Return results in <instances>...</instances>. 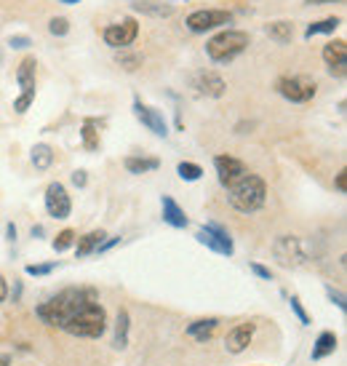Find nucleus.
<instances>
[{"label":"nucleus","mask_w":347,"mask_h":366,"mask_svg":"<svg viewBox=\"0 0 347 366\" xmlns=\"http://www.w3.org/2000/svg\"><path fill=\"white\" fill-rule=\"evenodd\" d=\"M37 318L49 326H59L72 337L96 340L107 329V313L94 289H65L37 308Z\"/></svg>","instance_id":"nucleus-1"},{"label":"nucleus","mask_w":347,"mask_h":366,"mask_svg":"<svg viewBox=\"0 0 347 366\" xmlns=\"http://www.w3.org/2000/svg\"><path fill=\"white\" fill-rule=\"evenodd\" d=\"M230 203H232V209H238L241 214H254V211H260L264 206V201H267V185H264V179L257 174H243L238 182H232L230 188Z\"/></svg>","instance_id":"nucleus-2"},{"label":"nucleus","mask_w":347,"mask_h":366,"mask_svg":"<svg viewBox=\"0 0 347 366\" xmlns=\"http://www.w3.org/2000/svg\"><path fill=\"white\" fill-rule=\"evenodd\" d=\"M246 49H248V33H243V30H222L219 35H214L206 43V53L217 65L232 62Z\"/></svg>","instance_id":"nucleus-3"},{"label":"nucleus","mask_w":347,"mask_h":366,"mask_svg":"<svg viewBox=\"0 0 347 366\" xmlns=\"http://www.w3.org/2000/svg\"><path fill=\"white\" fill-rule=\"evenodd\" d=\"M273 257L283 267H302L307 262V251L296 235H278L276 244H273Z\"/></svg>","instance_id":"nucleus-4"},{"label":"nucleus","mask_w":347,"mask_h":366,"mask_svg":"<svg viewBox=\"0 0 347 366\" xmlns=\"http://www.w3.org/2000/svg\"><path fill=\"white\" fill-rule=\"evenodd\" d=\"M35 67H37L35 56H24V59L19 62L17 81H19L22 94L14 99V110H17V113H27V107L33 105V99H35Z\"/></svg>","instance_id":"nucleus-5"},{"label":"nucleus","mask_w":347,"mask_h":366,"mask_svg":"<svg viewBox=\"0 0 347 366\" xmlns=\"http://www.w3.org/2000/svg\"><path fill=\"white\" fill-rule=\"evenodd\" d=\"M315 91H318V86L312 81H307V78H299V75H283L278 81V94L286 97L289 102H296V105L310 102L315 97Z\"/></svg>","instance_id":"nucleus-6"},{"label":"nucleus","mask_w":347,"mask_h":366,"mask_svg":"<svg viewBox=\"0 0 347 366\" xmlns=\"http://www.w3.org/2000/svg\"><path fill=\"white\" fill-rule=\"evenodd\" d=\"M195 238H198V244L208 246L211 251H217V254H222V257H232V251H235L230 233H227L222 225H214V222L201 227V230L195 233Z\"/></svg>","instance_id":"nucleus-7"},{"label":"nucleus","mask_w":347,"mask_h":366,"mask_svg":"<svg viewBox=\"0 0 347 366\" xmlns=\"http://www.w3.org/2000/svg\"><path fill=\"white\" fill-rule=\"evenodd\" d=\"M232 14L230 11H219V8H201V11H192L187 17V27L192 33H208V30H217L222 24H230Z\"/></svg>","instance_id":"nucleus-8"},{"label":"nucleus","mask_w":347,"mask_h":366,"mask_svg":"<svg viewBox=\"0 0 347 366\" xmlns=\"http://www.w3.org/2000/svg\"><path fill=\"white\" fill-rule=\"evenodd\" d=\"M139 35V24L134 19H121V22H115V24H110L107 30H104V43L107 46H112V49H126V46H131Z\"/></svg>","instance_id":"nucleus-9"},{"label":"nucleus","mask_w":347,"mask_h":366,"mask_svg":"<svg viewBox=\"0 0 347 366\" xmlns=\"http://www.w3.org/2000/svg\"><path fill=\"white\" fill-rule=\"evenodd\" d=\"M46 211L51 214L53 219H67L72 211V201H69L67 190L62 182H51L46 188Z\"/></svg>","instance_id":"nucleus-10"},{"label":"nucleus","mask_w":347,"mask_h":366,"mask_svg":"<svg viewBox=\"0 0 347 366\" xmlns=\"http://www.w3.org/2000/svg\"><path fill=\"white\" fill-rule=\"evenodd\" d=\"M214 169H217V176H219V182L230 188L232 182H238L243 174H248V169L243 166V160L232 156H217L214 158Z\"/></svg>","instance_id":"nucleus-11"},{"label":"nucleus","mask_w":347,"mask_h":366,"mask_svg":"<svg viewBox=\"0 0 347 366\" xmlns=\"http://www.w3.org/2000/svg\"><path fill=\"white\" fill-rule=\"evenodd\" d=\"M254 331H257V326H254L251 321H246V324H238L235 329L227 331V337H225L227 353H232V356L243 353V350L251 345V340H254Z\"/></svg>","instance_id":"nucleus-12"},{"label":"nucleus","mask_w":347,"mask_h":366,"mask_svg":"<svg viewBox=\"0 0 347 366\" xmlns=\"http://www.w3.org/2000/svg\"><path fill=\"white\" fill-rule=\"evenodd\" d=\"M192 88L198 91V94H203V97H211V99H217V97H222L225 94V78L222 75H217V72H198L195 78H192Z\"/></svg>","instance_id":"nucleus-13"},{"label":"nucleus","mask_w":347,"mask_h":366,"mask_svg":"<svg viewBox=\"0 0 347 366\" xmlns=\"http://www.w3.org/2000/svg\"><path fill=\"white\" fill-rule=\"evenodd\" d=\"M134 115H137V121H142V126H147L155 137H166L169 134V126H166V121H163V115L158 113V110H153V107L142 105V102H134Z\"/></svg>","instance_id":"nucleus-14"},{"label":"nucleus","mask_w":347,"mask_h":366,"mask_svg":"<svg viewBox=\"0 0 347 366\" xmlns=\"http://www.w3.org/2000/svg\"><path fill=\"white\" fill-rule=\"evenodd\" d=\"M160 206H163V222H166V225H171V227H187L190 225V219H187L185 209L174 201L171 195H163Z\"/></svg>","instance_id":"nucleus-15"},{"label":"nucleus","mask_w":347,"mask_h":366,"mask_svg":"<svg viewBox=\"0 0 347 366\" xmlns=\"http://www.w3.org/2000/svg\"><path fill=\"white\" fill-rule=\"evenodd\" d=\"M104 238H107V233H104V230H91V233H86V235L78 241V246H75L78 260H83V257H88V254H94Z\"/></svg>","instance_id":"nucleus-16"},{"label":"nucleus","mask_w":347,"mask_h":366,"mask_svg":"<svg viewBox=\"0 0 347 366\" xmlns=\"http://www.w3.org/2000/svg\"><path fill=\"white\" fill-rule=\"evenodd\" d=\"M337 350V334L334 331H321L318 334V340H315V348H312L310 358L312 361H321V358H326Z\"/></svg>","instance_id":"nucleus-17"},{"label":"nucleus","mask_w":347,"mask_h":366,"mask_svg":"<svg viewBox=\"0 0 347 366\" xmlns=\"http://www.w3.org/2000/svg\"><path fill=\"white\" fill-rule=\"evenodd\" d=\"M123 166H126L128 174H147V172H155L158 166H160V160L158 158H144V156H128L123 160Z\"/></svg>","instance_id":"nucleus-18"},{"label":"nucleus","mask_w":347,"mask_h":366,"mask_svg":"<svg viewBox=\"0 0 347 366\" xmlns=\"http://www.w3.org/2000/svg\"><path fill=\"white\" fill-rule=\"evenodd\" d=\"M323 62L329 67H337V65H347V43L345 40H331L323 46Z\"/></svg>","instance_id":"nucleus-19"},{"label":"nucleus","mask_w":347,"mask_h":366,"mask_svg":"<svg viewBox=\"0 0 347 366\" xmlns=\"http://www.w3.org/2000/svg\"><path fill=\"white\" fill-rule=\"evenodd\" d=\"M134 11L139 14H147V17H171L174 14V6L171 3H158V0H147V3H134Z\"/></svg>","instance_id":"nucleus-20"},{"label":"nucleus","mask_w":347,"mask_h":366,"mask_svg":"<svg viewBox=\"0 0 347 366\" xmlns=\"http://www.w3.org/2000/svg\"><path fill=\"white\" fill-rule=\"evenodd\" d=\"M30 160H33V166L37 169V172H49L53 163V150L49 147V144H35L33 147V156H30Z\"/></svg>","instance_id":"nucleus-21"},{"label":"nucleus","mask_w":347,"mask_h":366,"mask_svg":"<svg viewBox=\"0 0 347 366\" xmlns=\"http://www.w3.org/2000/svg\"><path fill=\"white\" fill-rule=\"evenodd\" d=\"M217 318H203V321H195V324H190L187 326V334H190L192 340H198V342H206L208 337L214 334V329H217Z\"/></svg>","instance_id":"nucleus-22"},{"label":"nucleus","mask_w":347,"mask_h":366,"mask_svg":"<svg viewBox=\"0 0 347 366\" xmlns=\"http://www.w3.org/2000/svg\"><path fill=\"white\" fill-rule=\"evenodd\" d=\"M81 142L86 150H99V131H96V121L94 118H86L83 121V128H81Z\"/></svg>","instance_id":"nucleus-23"},{"label":"nucleus","mask_w":347,"mask_h":366,"mask_svg":"<svg viewBox=\"0 0 347 366\" xmlns=\"http://www.w3.org/2000/svg\"><path fill=\"white\" fill-rule=\"evenodd\" d=\"M267 35L278 40V43H291V38H294V24L291 22H273V24H267Z\"/></svg>","instance_id":"nucleus-24"},{"label":"nucleus","mask_w":347,"mask_h":366,"mask_svg":"<svg viewBox=\"0 0 347 366\" xmlns=\"http://www.w3.org/2000/svg\"><path fill=\"white\" fill-rule=\"evenodd\" d=\"M339 24H342V22H339L337 17L321 19V22H315V24H310V27L305 30V38L310 40V38H315V35H326V33H334Z\"/></svg>","instance_id":"nucleus-25"},{"label":"nucleus","mask_w":347,"mask_h":366,"mask_svg":"<svg viewBox=\"0 0 347 366\" xmlns=\"http://www.w3.org/2000/svg\"><path fill=\"white\" fill-rule=\"evenodd\" d=\"M128 324H131L128 310H121L118 313V324H115V348L118 350H123L128 345Z\"/></svg>","instance_id":"nucleus-26"},{"label":"nucleus","mask_w":347,"mask_h":366,"mask_svg":"<svg viewBox=\"0 0 347 366\" xmlns=\"http://www.w3.org/2000/svg\"><path fill=\"white\" fill-rule=\"evenodd\" d=\"M176 174L182 176L185 182H198V179L203 176V169H201L198 163H190V160H182V163L176 166Z\"/></svg>","instance_id":"nucleus-27"},{"label":"nucleus","mask_w":347,"mask_h":366,"mask_svg":"<svg viewBox=\"0 0 347 366\" xmlns=\"http://www.w3.org/2000/svg\"><path fill=\"white\" fill-rule=\"evenodd\" d=\"M75 244V230H62L56 238H53V251H67L69 246Z\"/></svg>","instance_id":"nucleus-28"},{"label":"nucleus","mask_w":347,"mask_h":366,"mask_svg":"<svg viewBox=\"0 0 347 366\" xmlns=\"http://www.w3.org/2000/svg\"><path fill=\"white\" fill-rule=\"evenodd\" d=\"M49 33L56 38H62V35H67L69 33V22L65 17H53L51 22H49Z\"/></svg>","instance_id":"nucleus-29"},{"label":"nucleus","mask_w":347,"mask_h":366,"mask_svg":"<svg viewBox=\"0 0 347 366\" xmlns=\"http://www.w3.org/2000/svg\"><path fill=\"white\" fill-rule=\"evenodd\" d=\"M24 270H27V276L40 278V276H49V273H53V270H56V262H49V265H27Z\"/></svg>","instance_id":"nucleus-30"},{"label":"nucleus","mask_w":347,"mask_h":366,"mask_svg":"<svg viewBox=\"0 0 347 366\" xmlns=\"http://www.w3.org/2000/svg\"><path fill=\"white\" fill-rule=\"evenodd\" d=\"M289 305H291V310H294L296 318H299V324H302V326H310V315L305 313V308H302L299 297H289Z\"/></svg>","instance_id":"nucleus-31"},{"label":"nucleus","mask_w":347,"mask_h":366,"mask_svg":"<svg viewBox=\"0 0 347 366\" xmlns=\"http://www.w3.org/2000/svg\"><path fill=\"white\" fill-rule=\"evenodd\" d=\"M118 62H121L126 70H137L139 65H142V56H137V53H121Z\"/></svg>","instance_id":"nucleus-32"},{"label":"nucleus","mask_w":347,"mask_h":366,"mask_svg":"<svg viewBox=\"0 0 347 366\" xmlns=\"http://www.w3.org/2000/svg\"><path fill=\"white\" fill-rule=\"evenodd\" d=\"M326 294H329V299H331V302H334V305H337V308H339V310L345 313V310H347L345 294H342V292H337L334 286H326Z\"/></svg>","instance_id":"nucleus-33"},{"label":"nucleus","mask_w":347,"mask_h":366,"mask_svg":"<svg viewBox=\"0 0 347 366\" xmlns=\"http://www.w3.org/2000/svg\"><path fill=\"white\" fill-rule=\"evenodd\" d=\"M8 46L11 49H27V46H33V40L27 35H11L8 38Z\"/></svg>","instance_id":"nucleus-34"},{"label":"nucleus","mask_w":347,"mask_h":366,"mask_svg":"<svg viewBox=\"0 0 347 366\" xmlns=\"http://www.w3.org/2000/svg\"><path fill=\"white\" fill-rule=\"evenodd\" d=\"M251 270L260 276V278L264 281H273V273H270V267H264V265H260V262H251Z\"/></svg>","instance_id":"nucleus-35"},{"label":"nucleus","mask_w":347,"mask_h":366,"mask_svg":"<svg viewBox=\"0 0 347 366\" xmlns=\"http://www.w3.org/2000/svg\"><path fill=\"white\" fill-rule=\"evenodd\" d=\"M86 182H88V176L83 169H81V172H72V185H75V188H86Z\"/></svg>","instance_id":"nucleus-36"},{"label":"nucleus","mask_w":347,"mask_h":366,"mask_svg":"<svg viewBox=\"0 0 347 366\" xmlns=\"http://www.w3.org/2000/svg\"><path fill=\"white\" fill-rule=\"evenodd\" d=\"M115 244H121V238H110V241H102V244H99V249H96V251H99V254H104L107 249H112V246H115Z\"/></svg>","instance_id":"nucleus-37"},{"label":"nucleus","mask_w":347,"mask_h":366,"mask_svg":"<svg viewBox=\"0 0 347 366\" xmlns=\"http://www.w3.org/2000/svg\"><path fill=\"white\" fill-rule=\"evenodd\" d=\"M6 297H8V283H6V278L0 276V302H3Z\"/></svg>","instance_id":"nucleus-38"},{"label":"nucleus","mask_w":347,"mask_h":366,"mask_svg":"<svg viewBox=\"0 0 347 366\" xmlns=\"http://www.w3.org/2000/svg\"><path fill=\"white\" fill-rule=\"evenodd\" d=\"M345 188H347L345 172H339V176H337V190H342V192H345Z\"/></svg>","instance_id":"nucleus-39"},{"label":"nucleus","mask_w":347,"mask_h":366,"mask_svg":"<svg viewBox=\"0 0 347 366\" xmlns=\"http://www.w3.org/2000/svg\"><path fill=\"white\" fill-rule=\"evenodd\" d=\"M6 233H8V241H17V227L8 225V227H6Z\"/></svg>","instance_id":"nucleus-40"},{"label":"nucleus","mask_w":347,"mask_h":366,"mask_svg":"<svg viewBox=\"0 0 347 366\" xmlns=\"http://www.w3.org/2000/svg\"><path fill=\"white\" fill-rule=\"evenodd\" d=\"M0 366H11V356L8 353H0Z\"/></svg>","instance_id":"nucleus-41"},{"label":"nucleus","mask_w":347,"mask_h":366,"mask_svg":"<svg viewBox=\"0 0 347 366\" xmlns=\"http://www.w3.org/2000/svg\"><path fill=\"white\" fill-rule=\"evenodd\" d=\"M318 3H339V0H307V6H318Z\"/></svg>","instance_id":"nucleus-42"},{"label":"nucleus","mask_w":347,"mask_h":366,"mask_svg":"<svg viewBox=\"0 0 347 366\" xmlns=\"http://www.w3.org/2000/svg\"><path fill=\"white\" fill-rule=\"evenodd\" d=\"M59 3H65V6H72V3H81V0H59Z\"/></svg>","instance_id":"nucleus-43"}]
</instances>
